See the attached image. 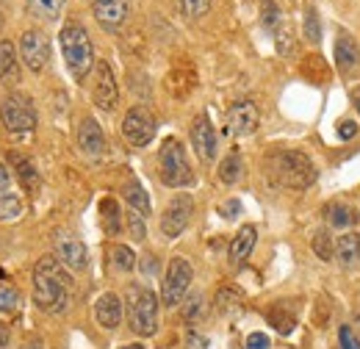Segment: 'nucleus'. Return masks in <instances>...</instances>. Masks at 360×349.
I'll use <instances>...</instances> for the list:
<instances>
[{"mask_svg":"<svg viewBox=\"0 0 360 349\" xmlns=\"http://www.w3.org/2000/svg\"><path fill=\"white\" fill-rule=\"evenodd\" d=\"M269 336L266 333H250L247 336V349H269Z\"/></svg>","mask_w":360,"mask_h":349,"instance_id":"obj_38","label":"nucleus"},{"mask_svg":"<svg viewBox=\"0 0 360 349\" xmlns=\"http://www.w3.org/2000/svg\"><path fill=\"white\" fill-rule=\"evenodd\" d=\"M191 147L200 156V161H214L217 158V131L208 120V114H197L191 122Z\"/></svg>","mask_w":360,"mask_h":349,"instance_id":"obj_13","label":"nucleus"},{"mask_svg":"<svg viewBox=\"0 0 360 349\" xmlns=\"http://www.w3.org/2000/svg\"><path fill=\"white\" fill-rule=\"evenodd\" d=\"M188 344H194L197 349H208V341H202V338H197L194 333H188Z\"/></svg>","mask_w":360,"mask_h":349,"instance_id":"obj_42","label":"nucleus"},{"mask_svg":"<svg viewBox=\"0 0 360 349\" xmlns=\"http://www.w3.org/2000/svg\"><path fill=\"white\" fill-rule=\"evenodd\" d=\"M128 227H131V236H134L136 241H144V239H147V224H144V217H141V214L131 211V214H128Z\"/></svg>","mask_w":360,"mask_h":349,"instance_id":"obj_37","label":"nucleus"},{"mask_svg":"<svg viewBox=\"0 0 360 349\" xmlns=\"http://www.w3.org/2000/svg\"><path fill=\"white\" fill-rule=\"evenodd\" d=\"M94 316H97V324L105 327V330L120 327V322H122V300L114 291L100 294L97 303H94Z\"/></svg>","mask_w":360,"mask_h":349,"instance_id":"obj_16","label":"nucleus"},{"mask_svg":"<svg viewBox=\"0 0 360 349\" xmlns=\"http://www.w3.org/2000/svg\"><path fill=\"white\" fill-rule=\"evenodd\" d=\"M70 286H72L70 272L58 258L45 255L37 261V266H34V303L45 313H64L67 310Z\"/></svg>","mask_w":360,"mask_h":349,"instance_id":"obj_1","label":"nucleus"},{"mask_svg":"<svg viewBox=\"0 0 360 349\" xmlns=\"http://www.w3.org/2000/svg\"><path fill=\"white\" fill-rule=\"evenodd\" d=\"M8 183H11V174H8V170L0 164V194H6V191H8Z\"/></svg>","mask_w":360,"mask_h":349,"instance_id":"obj_41","label":"nucleus"},{"mask_svg":"<svg viewBox=\"0 0 360 349\" xmlns=\"http://www.w3.org/2000/svg\"><path fill=\"white\" fill-rule=\"evenodd\" d=\"M255 239H258V227L255 224H244V227H238V233L233 236V241H230V261L233 263H241L250 258V253H252V247H255Z\"/></svg>","mask_w":360,"mask_h":349,"instance_id":"obj_19","label":"nucleus"},{"mask_svg":"<svg viewBox=\"0 0 360 349\" xmlns=\"http://www.w3.org/2000/svg\"><path fill=\"white\" fill-rule=\"evenodd\" d=\"M58 42H61V53H64V61H67V70L75 81H84L89 75V70L94 67V47L86 34V28L81 23H67L58 34Z\"/></svg>","mask_w":360,"mask_h":349,"instance_id":"obj_3","label":"nucleus"},{"mask_svg":"<svg viewBox=\"0 0 360 349\" xmlns=\"http://www.w3.org/2000/svg\"><path fill=\"white\" fill-rule=\"evenodd\" d=\"M122 194H125V203L131 205V211L141 214V217H150V211H153V205H150V197H147L144 186H141L136 177H131V180L122 186Z\"/></svg>","mask_w":360,"mask_h":349,"instance_id":"obj_22","label":"nucleus"},{"mask_svg":"<svg viewBox=\"0 0 360 349\" xmlns=\"http://www.w3.org/2000/svg\"><path fill=\"white\" fill-rule=\"evenodd\" d=\"M125 307H128V324L136 336L150 338L158 333V297L147 286H128L125 291Z\"/></svg>","mask_w":360,"mask_h":349,"instance_id":"obj_4","label":"nucleus"},{"mask_svg":"<svg viewBox=\"0 0 360 349\" xmlns=\"http://www.w3.org/2000/svg\"><path fill=\"white\" fill-rule=\"evenodd\" d=\"M91 100L103 111H111L120 100V87H117V78H114L108 61H97V78H94V89H91Z\"/></svg>","mask_w":360,"mask_h":349,"instance_id":"obj_12","label":"nucleus"},{"mask_svg":"<svg viewBox=\"0 0 360 349\" xmlns=\"http://www.w3.org/2000/svg\"><path fill=\"white\" fill-rule=\"evenodd\" d=\"M261 125V114L258 106L252 100H238L230 106L227 111V131L233 136H252Z\"/></svg>","mask_w":360,"mask_h":349,"instance_id":"obj_11","label":"nucleus"},{"mask_svg":"<svg viewBox=\"0 0 360 349\" xmlns=\"http://www.w3.org/2000/svg\"><path fill=\"white\" fill-rule=\"evenodd\" d=\"M311 247H314V255L319 261H333V255H335V241L324 230H319L314 239H311Z\"/></svg>","mask_w":360,"mask_h":349,"instance_id":"obj_29","label":"nucleus"},{"mask_svg":"<svg viewBox=\"0 0 360 349\" xmlns=\"http://www.w3.org/2000/svg\"><path fill=\"white\" fill-rule=\"evenodd\" d=\"M91 11H94V20L105 31H120L128 23L131 3L128 0H94L91 3Z\"/></svg>","mask_w":360,"mask_h":349,"instance_id":"obj_14","label":"nucleus"},{"mask_svg":"<svg viewBox=\"0 0 360 349\" xmlns=\"http://www.w3.org/2000/svg\"><path fill=\"white\" fill-rule=\"evenodd\" d=\"M352 103H355V108H358V114H360V87L352 91Z\"/></svg>","mask_w":360,"mask_h":349,"instance_id":"obj_44","label":"nucleus"},{"mask_svg":"<svg viewBox=\"0 0 360 349\" xmlns=\"http://www.w3.org/2000/svg\"><path fill=\"white\" fill-rule=\"evenodd\" d=\"M266 172L274 183L285 186V189H308L316 183V167L314 161L302 153V150H274L266 158Z\"/></svg>","mask_w":360,"mask_h":349,"instance_id":"obj_2","label":"nucleus"},{"mask_svg":"<svg viewBox=\"0 0 360 349\" xmlns=\"http://www.w3.org/2000/svg\"><path fill=\"white\" fill-rule=\"evenodd\" d=\"M11 161H14V167H17V177L22 180V186H25V189H37L39 174L34 170V164H31L28 158H22V156H14Z\"/></svg>","mask_w":360,"mask_h":349,"instance_id":"obj_30","label":"nucleus"},{"mask_svg":"<svg viewBox=\"0 0 360 349\" xmlns=\"http://www.w3.org/2000/svg\"><path fill=\"white\" fill-rule=\"evenodd\" d=\"M241 174H244V161H241V156L233 150V153H227L225 158H222V164H219V180H222L225 186H233V183L241 180Z\"/></svg>","mask_w":360,"mask_h":349,"instance_id":"obj_24","label":"nucleus"},{"mask_svg":"<svg viewBox=\"0 0 360 349\" xmlns=\"http://www.w3.org/2000/svg\"><path fill=\"white\" fill-rule=\"evenodd\" d=\"M191 214H194V200H191L188 194H178V197L167 205V211H164V217H161V233H164L167 239H178L180 233L188 227Z\"/></svg>","mask_w":360,"mask_h":349,"instance_id":"obj_10","label":"nucleus"},{"mask_svg":"<svg viewBox=\"0 0 360 349\" xmlns=\"http://www.w3.org/2000/svg\"><path fill=\"white\" fill-rule=\"evenodd\" d=\"M100 219H103V230H105V233L117 236V233L122 230V211H120L117 200L105 197V200L100 203Z\"/></svg>","mask_w":360,"mask_h":349,"instance_id":"obj_23","label":"nucleus"},{"mask_svg":"<svg viewBox=\"0 0 360 349\" xmlns=\"http://www.w3.org/2000/svg\"><path fill=\"white\" fill-rule=\"evenodd\" d=\"M261 20H264V28L269 31L280 25V6L274 0H261Z\"/></svg>","mask_w":360,"mask_h":349,"instance_id":"obj_34","label":"nucleus"},{"mask_svg":"<svg viewBox=\"0 0 360 349\" xmlns=\"http://www.w3.org/2000/svg\"><path fill=\"white\" fill-rule=\"evenodd\" d=\"M158 164H161V180L169 189H186L194 183V172L186 161V150L175 136L164 139L161 153H158Z\"/></svg>","mask_w":360,"mask_h":349,"instance_id":"obj_5","label":"nucleus"},{"mask_svg":"<svg viewBox=\"0 0 360 349\" xmlns=\"http://www.w3.org/2000/svg\"><path fill=\"white\" fill-rule=\"evenodd\" d=\"M111 258H114V266H117L120 272H131V269H136L134 250L125 247V244H114V247H111Z\"/></svg>","mask_w":360,"mask_h":349,"instance_id":"obj_31","label":"nucleus"},{"mask_svg":"<svg viewBox=\"0 0 360 349\" xmlns=\"http://www.w3.org/2000/svg\"><path fill=\"white\" fill-rule=\"evenodd\" d=\"M20 305H22V294H20V288L11 286V283H0V313L14 316V313L20 310Z\"/></svg>","mask_w":360,"mask_h":349,"instance_id":"obj_26","label":"nucleus"},{"mask_svg":"<svg viewBox=\"0 0 360 349\" xmlns=\"http://www.w3.org/2000/svg\"><path fill=\"white\" fill-rule=\"evenodd\" d=\"M3 14H6V8H3V0H0V25H3Z\"/></svg>","mask_w":360,"mask_h":349,"instance_id":"obj_47","label":"nucleus"},{"mask_svg":"<svg viewBox=\"0 0 360 349\" xmlns=\"http://www.w3.org/2000/svg\"><path fill=\"white\" fill-rule=\"evenodd\" d=\"M61 8H64V0H28V11H31L34 17L45 20V23L58 20Z\"/></svg>","mask_w":360,"mask_h":349,"instance_id":"obj_25","label":"nucleus"},{"mask_svg":"<svg viewBox=\"0 0 360 349\" xmlns=\"http://www.w3.org/2000/svg\"><path fill=\"white\" fill-rule=\"evenodd\" d=\"M269 322L277 327V333H283V336H288V333L294 330V324H297L294 316H291V313H283V307L280 305L274 307V310H269Z\"/></svg>","mask_w":360,"mask_h":349,"instance_id":"obj_33","label":"nucleus"},{"mask_svg":"<svg viewBox=\"0 0 360 349\" xmlns=\"http://www.w3.org/2000/svg\"><path fill=\"white\" fill-rule=\"evenodd\" d=\"M78 147L86 156H103L105 153V133L94 117H84L78 125Z\"/></svg>","mask_w":360,"mask_h":349,"instance_id":"obj_15","label":"nucleus"},{"mask_svg":"<svg viewBox=\"0 0 360 349\" xmlns=\"http://www.w3.org/2000/svg\"><path fill=\"white\" fill-rule=\"evenodd\" d=\"M191 280H194V269H191V263L186 261V258H180V255H175V258L169 261V266H167V272H164L161 303H164L167 307L180 305V300L188 294Z\"/></svg>","mask_w":360,"mask_h":349,"instance_id":"obj_7","label":"nucleus"},{"mask_svg":"<svg viewBox=\"0 0 360 349\" xmlns=\"http://www.w3.org/2000/svg\"><path fill=\"white\" fill-rule=\"evenodd\" d=\"M338 341H341V349H360V336L352 324H344L338 330Z\"/></svg>","mask_w":360,"mask_h":349,"instance_id":"obj_36","label":"nucleus"},{"mask_svg":"<svg viewBox=\"0 0 360 349\" xmlns=\"http://www.w3.org/2000/svg\"><path fill=\"white\" fill-rule=\"evenodd\" d=\"M302 31H305V39L311 44L321 42V20H319V11H316L314 6L305 11V25H302Z\"/></svg>","mask_w":360,"mask_h":349,"instance_id":"obj_32","label":"nucleus"},{"mask_svg":"<svg viewBox=\"0 0 360 349\" xmlns=\"http://www.w3.org/2000/svg\"><path fill=\"white\" fill-rule=\"evenodd\" d=\"M352 327H355V330H358V333H360V313H358V316H355V322H352Z\"/></svg>","mask_w":360,"mask_h":349,"instance_id":"obj_46","label":"nucleus"},{"mask_svg":"<svg viewBox=\"0 0 360 349\" xmlns=\"http://www.w3.org/2000/svg\"><path fill=\"white\" fill-rule=\"evenodd\" d=\"M8 341H11V336H8V327H3V324H0V349L8 347Z\"/></svg>","mask_w":360,"mask_h":349,"instance_id":"obj_43","label":"nucleus"},{"mask_svg":"<svg viewBox=\"0 0 360 349\" xmlns=\"http://www.w3.org/2000/svg\"><path fill=\"white\" fill-rule=\"evenodd\" d=\"M219 214L225 219H233L236 214H241V203H238V200H227V203L219 205Z\"/></svg>","mask_w":360,"mask_h":349,"instance_id":"obj_40","label":"nucleus"},{"mask_svg":"<svg viewBox=\"0 0 360 349\" xmlns=\"http://www.w3.org/2000/svg\"><path fill=\"white\" fill-rule=\"evenodd\" d=\"M20 217H22V200L11 191L0 194V219L3 222H17Z\"/></svg>","mask_w":360,"mask_h":349,"instance_id":"obj_28","label":"nucleus"},{"mask_svg":"<svg viewBox=\"0 0 360 349\" xmlns=\"http://www.w3.org/2000/svg\"><path fill=\"white\" fill-rule=\"evenodd\" d=\"M58 261L64 263L70 272H84L86 263H89V253H86V244L81 239H61L58 241Z\"/></svg>","mask_w":360,"mask_h":349,"instance_id":"obj_17","label":"nucleus"},{"mask_svg":"<svg viewBox=\"0 0 360 349\" xmlns=\"http://www.w3.org/2000/svg\"><path fill=\"white\" fill-rule=\"evenodd\" d=\"M120 349H144V344H128V347H120Z\"/></svg>","mask_w":360,"mask_h":349,"instance_id":"obj_45","label":"nucleus"},{"mask_svg":"<svg viewBox=\"0 0 360 349\" xmlns=\"http://www.w3.org/2000/svg\"><path fill=\"white\" fill-rule=\"evenodd\" d=\"M180 8H183V14H186V17L197 20V17L208 14V8H211V0H180Z\"/></svg>","mask_w":360,"mask_h":349,"instance_id":"obj_35","label":"nucleus"},{"mask_svg":"<svg viewBox=\"0 0 360 349\" xmlns=\"http://www.w3.org/2000/svg\"><path fill=\"white\" fill-rule=\"evenodd\" d=\"M161 349H167V347H161Z\"/></svg>","mask_w":360,"mask_h":349,"instance_id":"obj_48","label":"nucleus"},{"mask_svg":"<svg viewBox=\"0 0 360 349\" xmlns=\"http://www.w3.org/2000/svg\"><path fill=\"white\" fill-rule=\"evenodd\" d=\"M335 258L341 261V266L352 269L360 263V236L358 233H344L335 239Z\"/></svg>","mask_w":360,"mask_h":349,"instance_id":"obj_21","label":"nucleus"},{"mask_svg":"<svg viewBox=\"0 0 360 349\" xmlns=\"http://www.w3.org/2000/svg\"><path fill=\"white\" fill-rule=\"evenodd\" d=\"M358 61H360V50L355 37L352 34H338V39H335V67H338V72L341 75H352L355 67H358Z\"/></svg>","mask_w":360,"mask_h":349,"instance_id":"obj_18","label":"nucleus"},{"mask_svg":"<svg viewBox=\"0 0 360 349\" xmlns=\"http://www.w3.org/2000/svg\"><path fill=\"white\" fill-rule=\"evenodd\" d=\"M324 217L333 227H349L355 222V211L349 205H344V203H330L324 208Z\"/></svg>","mask_w":360,"mask_h":349,"instance_id":"obj_27","label":"nucleus"},{"mask_svg":"<svg viewBox=\"0 0 360 349\" xmlns=\"http://www.w3.org/2000/svg\"><path fill=\"white\" fill-rule=\"evenodd\" d=\"M155 131H158V122L144 106H134L122 120V136L134 147H147L155 139Z\"/></svg>","mask_w":360,"mask_h":349,"instance_id":"obj_8","label":"nucleus"},{"mask_svg":"<svg viewBox=\"0 0 360 349\" xmlns=\"http://www.w3.org/2000/svg\"><path fill=\"white\" fill-rule=\"evenodd\" d=\"M338 136L347 139V141L355 139V136H358V122H355V120H341V122H338Z\"/></svg>","mask_w":360,"mask_h":349,"instance_id":"obj_39","label":"nucleus"},{"mask_svg":"<svg viewBox=\"0 0 360 349\" xmlns=\"http://www.w3.org/2000/svg\"><path fill=\"white\" fill-rule=\"evenodd\" d=\"M17 81H20L17 50L8 39H0V84H17Z\"/></svg>","mask_w":360,"mask_h":349,"instance_id":"obj_20","label":"nucleus"},{"mask_svg":"<svg viewBox=\"0 0 360 349\" xmlns=\"http://www.w3.org/2000/svg\"><path fill=\"white\" fill-rule=\"evenodd\" d=\"M0 122L8 133H31L37 128V108L25 94H8L0 106Z\"/></svg>","mask_w":360,"mask_h":349,"instance_id":"obj_6","label":"nucleus"},{"mask_svg":"<svg viewBox=\"0 0 360 349\" xmlns=\"http://www.w3.org/2000/svg\"><path fill=\"white\" fill-rule=\"evenodd\" d=\"M20 58L31 72H42L50 61V39L39 28H31L20 39Z\"/></svg>","mask_w":360,"mask_h":349,"instance_id":"obj_9","label":"nucleus"}]
</instances>
